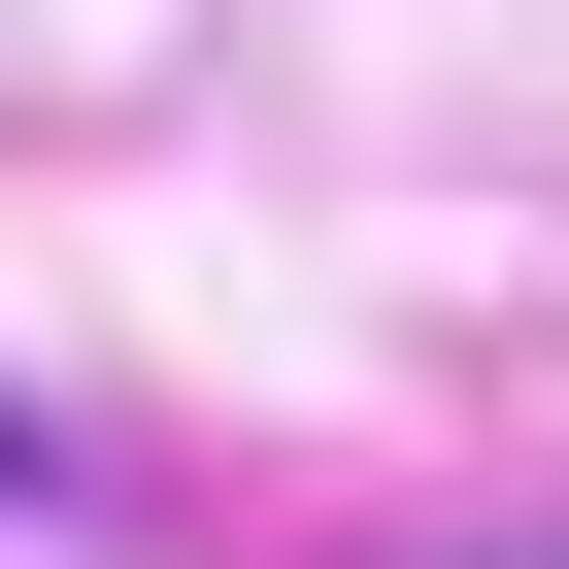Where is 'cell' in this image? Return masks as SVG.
<instances>
[{"mask_svg": "<svg viewBox=\"0 0 569 569\" xmlns=\"http://www.w3.org/2000/svg\"><path fill=\"white\" fill-rule=\"evenodd\" d=\"M0 502H68V436H34V402H0Z\"/></svg>", "mask_w": 569, "mask_h": 569, "instance_id": "1", "label": "cell"}, {"mask_svg": "<svg viewBox=\"0 0 569 569\" xmlns=\"http://www.w3.org/2000/svg\"><path fill=\"white\" fill-rule=\"evenodd\" d=\"M469 569H569V502H536V536H469Z\"/></svg>", "mask_w": 569, "mask_h": 569, "instance_id": "2", "label": "cell"}]
</instances>
